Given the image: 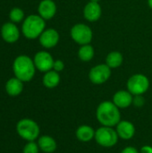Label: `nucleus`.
<instances>
[{"label": "nucleus", "instance_id": "nucleus-19", "mask_svg": "<svg viewBox=\"0 0 152 153\" xmlns=\"http://www.w3.org/2000/svg\"><path fill=\"white\" fill-rule=\"evenodd\" d=\"M42 82L44 86L47 89H54L60 83V74L55 70H50L45 73Z\"/></svg>", "mask_w": 152, "mask_h": 153}, {"label": "nucleus", "instance_id": "nucleus-8", "mask_svg": "<svg viewBox=\"0 0 152 153\" xmlns=\"http://www.w3.org/2000/svg\"><path fill=\"white\" fill-rule=\"evenodd\" d=\"M111 76V68L105 64H99L93 66L89 72L90 81L96 85L107 82Z\"/></svg>", "mask_w": 152, "mask_h": 153}, {"label": "nucleus", "instance_id": "nucleus-18", "mask_svg": "<svg viewBox=\"0 0 152 153\" xmlns=\"http://www.w3.org/2000/svg\"><path fill=\"white\" fill-rule=\"evenodd\" d=\"M38 145L39 149L45 153H53L57 147L56 140L49 135H43L39 138Z\"/></svg>", "mask_w": 152, "mask_h": 153}, {"label": "nucleus", "instance_id": "nucleus-26", "mask_svg": "<svg viewBox=\"0 0 152 153\" xmlns=\"http://www.w3.org/2000/svg\"><path fill=\"white\" fill-rule=\"evenodd\" d=\"M120 153H140V152L133 146H127L125 149H123Z\"/></svg>", "mask_w": 152, "mask_h": 153}, {"label": "nucleus", "instance_id": "nucleus-12", "mask_svg": "<svg viewBox=\"0 0 152 153\" xmlns=\"http://www.w3.org/2000/svg\"><path fill=\"white\" fill-rule=\"evenodd\" d=\"M116 131L118 134L119 139L128 141L135 135V126L128 120H121L116 126Z\"/></svg>", "mask_w": 152, "mask_h": 153}, {"label": "nucleus", "instance_id": "nucleus-7", "mask_svg": "<svg viewBox=\"0 0 152 153\" xmlns=\"http://www.w3.org/2000/svg\"><path fill=\"white\" fill-rule=\"evenodd\" d=\"M70 36L74 42L82 46L91 42L93 39V31L87 24L77 23L71 28Z\"/></svg>", "mask_w": 152, "mask_h": 153}, {"label": "nucleus", "instance_id": "nucleus-10", "mask_svg": "<svg viewBox=\"0 0 152 153\" xmlns=\"http://www.w3.org/2000/svg\"><path fill=\"white\" fill-rule=\"evenodd\" d=\"M59 33L53 28L46 29L39 38L40 45L44 48H52L56 47L59 42Z\"/></svg>", "mask_w": 152, "mask_h": 153}, {"label": "nucleus", "instance_id": "nucleus-17", "mask_svg": "<svg viewBox=\"0 0 152 153\" xmlns=\"http://www.w3.org/2000/svg\"><path fill=\"white\" fill-rule=\"evenodd\" d=\"M23 82L19 80L18 78H11L6 82L5 84V91L8 95L12 97L18 96L22 93L23 90Z\"/></svg>", "mask_w": 152, "mask_h": 153}, {"label": "nucleus", "instance_id": "nucleus-14", "mask_svg": "<svg viewBox=\"0 0 152 153\" xmlns=\"http://www.w3.org/2000/svg\"><path fill=\"white\" fill-rule=\"evenodd\" d=\"M133 95L127 90H120L113 95L112 101L119 108H127L133 105Z\"/></svg>", "mask_w": 152, "mask_h": 153}, {"label": "nucleus", "instance_id": "nucleus-9", "mask_svg": "<svg viewBox=\"0 0 152 153\" xmlns=\"http://www.w3.org/2000/svg\"><path fill=\"white\" fill-rule=\"evenodd\" d=\"M34 65L36 66V69H38L40 72L47 73L50 70H53L54 65V58L50 53L47 51H39L35 54L34 58Z\"/></svg>", "mask_w": 152, "mask_h": 153}, {"label": "nucleus", "instance_id": "nucleus-2", "mask_svg": "<svg viewBox=\"0 0 152 153\" xmlns=\"http://www.w3.org/2000/svg\"><path fill=\"white\" fill-rule=\"evenodd\" d=\"M13 70L16 78L23 82H27L33 79L36 72V66L33 59L29 56L21 55L14 59Z\"/></svg>", "mask_w": 152, "mask_h": 153}, {"label": "nucleus", "instance_id": "nucleus-24", "mask_svg": "<svg viewBox=\"0 0 152 153\" xmlns=\"http://www.w3.org/2000/svg\"><path fill=\"white\" fill-rule=\"evenodd\" d=\"M145 103V100L142 97V95H137V96H133V105H134L137 108H141L144 105Z\"/></svg>", "mask_w": 152, "mask_h": 153}, {"label": "nucleus", "instance_id": "nucleus-1", "mask_svg": "<svg viewBox=\"0 0 152 153\" xmlns=\"http://www.w3.org/2000/svg\"><path fill=\"white\" fill-rule=\"evenodd\" d=\"M96 117L101 126L116 127L121 121L120 108H117L113 101H102L97 107Z\"/></svg>", "mask_w": 152, "mask_h": 153}, {"label": "nucleus", "instance_id": "nucleus-4", "mask_svg": "<svg viewBox=\"0 0 152 153\" xmlns=\"http://www.w3.org/2000/svg\"><path fill=\"white\" fill-rule=\"evenodd\" d=\"M94 140L103 148H112L117 144L119 137L114 127L101 126L96 130Z\"/></svg>", "mask_w": 152, "mask_h": 153}, {"label": "nucleus", "instance_id": "nucleus-20", "mask_svg": "<svg viewBox=\"0 0 152 153\" xmlns=\"http://www.w3.org/2000/svg\"><path fill=\"white\" fill-rule=\"evenodd\" d=\"M124 62V56L119 51H112L106 57V64L111 68H118L122 65Z\"/></svg>", "mask_w": 152, "mask_h": 153}, {"label": "nucleus", "instance_id": "nucleus-16", "mask_svg": "<svg viewBox=\"0 0 152 153\" xmlns=\"http://www.w3.org/2000/svg\"><path fill=\"white\" fill-rule=\"evenodd\" d=\"M96 130L88 125L80 126L75 132V136L78 141L82 143H90L95 138Z\"/></svg>", "mask_w": 152, "mask_h": 153}, {"label": "nucleus", "instance_id": "nucleus-22", "mask_svg": "<svg viewBox=\"0 0 152 153\" xmlns=\"http://www.w3.org/2000/svg\"><path fill=\"white\" fill-rule=\"evenodd\" d=\"M9 19L13 23H19L24 20V12L20 7H13L9 13Z\"/></svg>", "mask_w": 152, "mask_h": 153}, {"label": "nucleus", "instance_id": "nucleus-23", "mask_svg": "<svg viewBox=\"0 0 152 153\" xmlns=\"http://www.w3.org/2000/svg\"><path fill=\"white\" fill-rule=\"evenodd\" d=\"M39 147L34 142H29L23 148V153H39Z\"/></svg>", "mask_w": 152, "mask_h": 153}, {"label": "nucleus", "instance_id": "nucleus-27", "mask_svg": "<svg viewBox=\"0 0 152 153\" xmlns=\"http://www.w3.org/2000/svg\"><path fill=\"white\" fill-rule=\"evenodd\" d=\"M140 153H152V147L150 145H144L141 148Z\"/></svg>", "mask_w": 152, "mask_h": 153}, {"label": "nucleus", "instance_id": "nucleus-15", "mask_svg": "<svg viewBox=\"0 0 152 153\" xmlns=\"http://www.w3.org/2000/svg\"><path fill=\"white\" fill-rule=\"evenodd\" d=\"M38 13L45 21L50 20L56 13V4L53 0H42L39 4Z\"/></svg>", "mask_w": 152, "mask_h": 153}, {"label": "nucleus", "instance_id": "nucleus-3", "mask_svg": "<svg viewBox=\"0 0 152 153\" xmlns=\"http://www.w3.org/2000/svg\"><path fill=\"white\" fill-rule=\"evenodd\" d=\"M46 30V22L39 14H30L27 16L22 22V31L23 36L29 39L39 38Z\"/></svg>", "mask_w": 152, "mask_h": 153}, {"label": "nucleus", "instance_id": "nucleus-13", "mask_svg": "<svg viewBox=\"0 0 152 153\" xmlns=\"http://www.w3.org/2000/svg\"><path fill=\"white\" fill-rule=\"evenodd\" d=\"M102 14V9L98 2H91L90 1L88 4H85L83 8V16L85 20L90 22H94L99 20Z\"/></svg>", "mask_w": 152, "mask_h": 153}, {"label": "nucleus", "instance_id": "nucleus-28", "mask_svg": "<svg viewBox=\"0 0 152 153\" xmlns=\"http://www.w3.org/2000/svg\"><path fill=\"white\" fill-rule=\"evenodd\" d=\"M148 5L152 10V0H148Z\"/></svg>", "mask_w": 152, "mask_h": 153}, {"label": "nucleus", "instance_id": "nucleus-11", "mask_svg": "<svg viewBox=\"0 0 152 153\" xmlns=\"http://www.w3.org/2000/svg\"><path fill=\"white\" fill-rule=\"evenodd\" d=\"M1 37L5 42L13 44L19 39L20 30L15 23L8 22L4 23L1 27Z\"/></svg>", "mask_w": 152, "mask_h": 153}, {"label": "nucleus", "instance_id": "nucleus-5", "mask_svg": "<svg viewBox=\"0 0 152 153\" xmlns=\"http://www.w3.org/2000/svg\"><path fill=\"white\" fill-rule=\"evenodd\" d=\"M16 131L22 139L28 142H34L40 133L39 125L30 118H23L20 120L17 123Z\"/></svg>", "mask_w": 152, "mask_h": 153}, {"label": "nucleus", "instance_id": "nucleus-29", "mask_svg": "<svg viewBox=\"0 0 152 153\" xmlns=\"http://www.w3.org/2000/svg\"><path fill=\"white\" fill-rule=\"evenodd\" d=\"M90 1H91V2H98V3H99V1H100V0H90Z\"/></svg>", "mask_w": 152, "mask_h": 153}, {"label": "nucleus", "instance_id": "nucleus-25", "mask_svg": "<svg viewBox=\"0 0 152 153\" xmlns=\"http://www.w3.org/2000/svg\"><path fill=\"white\" fill-rule=\"evenodd\" d=\"M65 69V63L62 61V60H55L54 62V65H53V70H55L56 72L57 73H60L62 72L63 70Z\"/></svg>", "mask_w": 152, "mask_h": 153}, {"label": "nucleus", "instance_id": "nucleus-6", "mask_svg": "<svg viewBox=\"0 0 152 153\" xmlns=\"http://www.w3.org/2000/svg\"><path fill=\"white\" fill-rule=\"evenodd\" d=\"M150 84V80L146 75L142 74H135L127 80L126 88L133 96L143 95L148 91Z\"/></svg>", "mask_w": 152, "mask_h": 153}, {"label": "nucleus", "instance_id": "nucleus-21", "mask_svg": "<svg viewBox=\"0 0 152 153\" xmlns=\"http://www.w3.org/2000/svg\"><path fill=\"white\" fill-rule=\"evenodd\" d=\"M94 54V48L90 44L82 45L78 50V57L82 62H90L93 58Z\"/></svg>", "mask_w": 152, "mask_h": 153}]
</instances>
